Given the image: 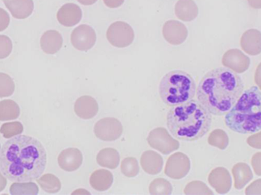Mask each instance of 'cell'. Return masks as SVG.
<instances>
[{
	"mask_svg": "<svg viewBox=\"0 0 261 195\" xmlns=\"http://www.w3.org/2000/svg\"><path fill=\"white\" fill-rule=\"evenodd\" d=\"M121 171L124 176L128 178H134L138 176L140 168L138 161L134 157H127L121 164Z\"/></svg>",
	"mask_w": 261,
	"mask_h": 195,
	"instance_id": "30",
	"label": "cell"
},
{
	"mask_svg": "<svg viewBox=\"0 0 261 195\" xmlns=\"http://www.w3.org/2000/svg\"><path fill=\"white\" fill-rule=\"evenodd\" d=\"M147 142L150 147L164 155H169L179 148V142L173 139L164 127L151 130L147 136Z\"/></svg>",
	"mask_w": 261,
	"mask_h": 195,
	"instance_id": "6",
	"label": "cell"
},
{
	"mask_svg": "<svg viewBox=\"0 0 261 195\" xmlns=\"http://www.w3.org/2000/svg\"><path fill=\"white\" fill-rule=\"evenodd\" d=\"M175 14L182 21H191L198 16L199 9L193 0H179L175 5Z\"/></svg>",
	"mask_w": 261,
	"mask_h": 195,
	"instance_id": "21",
	"label": "cell"
},
{
	"mask_svg": "<svg viewBox=\"0 0 261 195\" xmlns=\"http://www.w3.org/2000/svg\"><path fill=\"white\" fill-rule=\"evenodd\" d=\"M0 150H1V147H0Z\"/></svg>",
	"mask_w": 261,
	"mask_h": 195,
	"instance_id": "44",
	"label": "cell"
},
{
	"mask_svg": "<svg viewBox=\"0 0 261 195\" xmlns=\"http://www.w3.org/2000/svg\"><path fill=\"white\" fill-rule=\"evenodd\" d=\"M47 165V152L40 141L16 136L0 150V172L13 182H27L41 177Z\"/></svg>",
	"mask_w": 261,
	"mask_h": 195,
	"instance_id": "1",
	"label": "cell"
},
{
	"mask_svg": "<svg viewBox=\"0 0 261 195\" xmlns=\"http://www.w3.org/2000/svg\"><path fill=\"white\" fill-rule=\"evenodd\" d=\"M163 35L170 44L179 45L187 39L188 30L184 23L176 20H170L166 21L163 26Z\"/></svg>",
	"mask_w": 261,
	"mask_h": 195,
	"instance_id": "11",
	"label": "cell"
},
{
	"mask_svg": "<svg viewBox=\"0 0 261 195\" xmlns=\"http://www.w3.org/2000/svg\"><path fill=\"white\" fill-rule=\"evenodd\" d=\"M208 183L219 194H226L231 190V179L226 168L219 167L215 168L208 176Z\"/></svg>",
	"mask_w": 261,
	"mask_h": 195,
	"instance_id": "14",
	"label": "cell"
},
{
	"mask_svg": "<svg viewBox=\"0 0 261 195\" xmlns=\"http://www.w3.org/2000/svg\"><path fill=\"white\" fill-rule=\"evenodd\" d=\"M232 174L234 188L238 190L242 189L253 179L251 168L248 164L243 162H239L233 167Z\"/></svg>",
	"mask_w": 261,
	"mask_h": 195,
	"instance_id": "23",
	"label": "cell"
},
{
	"mask_svg": "<svg viewBox=\"0 0 261 195\" xmlns=\"http://www.w3.org/2000/svg\"><path fill=\"white\" fill-rule=\"evenodd\" d=\"M74 111L81 119H93L99 111V105L92 96H82L75 103Z\"/></svg>",
	"mask_w": 261,
	"mask_h": 195,
	"instance_id": "16",
	"label": "cell"
},
{
	"mask_svg": "<svg viewBox=\"0 0 261 195\" xmlns=\"http://www.w3.org/2000/svg\"><path fill=\"white\" fill-rule=\"evenodd\" d=\"M40 44L44 53L55 55L62 47V35L56 30L47 31L41 36Z\"/></svg>",
	"mask_w": 261,
	"mask_h": 195,
	"instance_id": "19",
	"label": "cell"
},
{
	"mask_svg": "<svg viewBox=\"0 0 261 195\" xmlns=\"http://www.w3.org/2000/svg\"><path fill=\"white\" fill-rule=\"evenodd\" d=\"M184 193L186 194H213V191L208 188V186L200 181L190 182L186 186Z\"/></svg>",
	"mask_w": 261,
	"mask_h": 195,
	"instance_id": "33",
	"label": "cell"
},
{
	"mask_svg": "<svg viewBox=\"0 0 261 195\" xmlns=\"http://www.w3.org/2000/svg\"><path fill=\"white\" fill-rule=\"evenodd\" d=\"M246 194H261V179L253 182L245 190Z\"/></svg>",
	"mask_w": 261,
	"mask_h": 195,
	"instance_id": "37",
	"label": "cell"
},
{
	"mask_svg": "<svg viewBox=\"0 0 261 195\" xmlns=\"http://www.w3.org/2000/svg\"><path fill=\"white\" fill-rule=\"evenodd\" d=\"M254 81L257 87L261 90V63L257 66V70H256L255 75H254Z\"/></svg>",
	"mask_w": 261,
	"mask_h": 195,
	"instance_id": "40",
	"label": "cell"
},
{
	"mask_svg": "<svg viewBox=\"0 0 261 195\" xmlns=\"http://www.w3.org/2000/svg\"><path fill=\"white\" fill-rule=\"evenodd\" d=\"M196 93V84L191 75L184 70H174L166 74L159 85L161 101L170 107L191 101Z\"/></svg>",
	"mask_w": 261,
	"mask_h": 195,
	"instance_id": "5",
	"label": "cell"
},
{
	"mask_svg": "<svg viewBox=\"0 0 261 195\" xmlns=\"http://www.w3.org/2000/svg\"><path fill=\"white\" fill-rule=\"evenodd\" d=\"M248 4L253 9H261V0H248Z\"/></svg>",
	"mask_w": 261,
	"mask_h": 195,
	"instance_id": "41",
	"label": "cell"
},
{
	"mask_svg": "<svg viewBox=\"0 0 261 195\" xmlns=\"http://www.w3.org/2000/svg\"><path fill=\"white\" fill-rule=\"evenodd\" d=\"M12 42L6 35H0V59L7 58L12 53Z\"/></svg>",
	"mask_w": 261,
	"mask_h": 195,
	"instance_id": "34",
	"label": "cell"
},
{
	"mask_svg": "<svg viewBox=\"0 0 261 195\" xmlns=\"http://www.w3.org/2000/svg\"><path fill=\"white\" fill-rule=\"evenodd\" d=\"M70 41L75 48L87 52L96 44V32L88 25H81L72 32Z\"/></svg>",
	"mask_w": 261,
	"mask_h": 195,
	"instance_id": "10",
	"label": "cell"
},
{
	"mask_svg": "<svg viewBox=\"0 0 261 195\" xmlns=\"http://www.w3.org/2000/svg\"><path fill=\"white\" fill-rule=\"evenodd\" d=\"M222 64L238 74L244 73L249 68L251 60L239 49H231L225 52Z\"/></svg>",
	"mask_w": 261,
	"mask_h": 195,
	"instance_id": "12",
	"label": "cell"
},
{
	"mask_svg": "<svg viewBox=\"0 0 261 195\" xmlns=\"http://www.w3.org/2000/svg\"><path fill=\"white\" fill-rule=\"evenodd\" d=\"M167 128L176 139L193 142L203 137L212 126L211 113L199 102L191 101L174 106L167 116Z\"/></svg>",
	"mask_w": 261,
	"mask_h": 195,
	"instance_id": "3",
	"label": "cell"
},
{
	"mask_svg": "<svg viewBox=\"0 0 261 195\" xmlns=\"http://www.w3.org/2000/svg\"><path fill=\"white\" fill-rule=\"evenodd\" d=\"M164 160L161 155L152 150L144 152L141 157V165L143 170L149 175L159 174L162 171Z\"/></svg>",
	"mask_w": 261,
	"mask_h": 195,
	"instance_id": "20",
	"label": "cell"
},
{
	"mask_svg": "<svg viewBox=\"0 0 261 195\" xmlns=\"http://www.w3.org/2000/svg\"><path fill=\"white\" fill-rule=\"evenodd\" d=\"M6 185H7V179L1 174L0 172V192L6 188Z\"/></svg>",
	"mask_w": 261,
	"mask_h": 195,
	"instance_id": "42",
	"label": "cell"
},
{
	"mask_svg": "<svg viewBox=\"0 0 261 195\" xmlns=\"http://www.w3.org/2000/svg\"><path fill=\"white\" fill-rule=\"evenodd\" d=\"M113 182V174L108 170H96L90 176V185L96 191H107L109 188H111Z\"/></svg>",
	"mask_w": 261,
	"mask_h": 195,
	"instance_id": "22",
	"label": "cell"
},
{
	"mask_svg": "<svg viewBox=\"0 0 261 195\" xmlns=\"http://www.w3.org/2000/svg\"><path fill=\"white\" fill-rule=\"evenodd\" d=\"M103 2L107 7L116 9V8L120 7L123 4L125 0H103Z\"/></svg>",
	"mask_w": 261,
	"mask_h": 195,
	"instance_id": "39",
	"label": "cell"
},
{
	"mask_svg": "<svg viewBox=\"0 0 261 195\" xmlns=\"http://www.w3.org/2000/svg\"><path fill=\"white\" fill-rule=\"evenodd\" d=\"M22 124L20 122L6 123L3 124L0 128V133L6 139H10L14 136H18L23 133Z\"/></svg>",
	"mask_w": 261,
	"mask_h": 195,
	"instance_id": "32",
	"label": "cell"
},
{
	"mask_svg": "<svg viewBox=\"0 0 261 195\" xmlns=\"http://www.w3.org/2000/svg\"><path fill=\"white\" fill-rule=\"evenodd\" d=\"M9 191L13 195H35L38 194L39 188L32 182H15L11 185Z\"/></svg>",
	"mask_w": 261,
	"mask_h": 195,
	"instance_id": "27",
	"label": "cell"
},
{
	"mask_svg": "<svg viewBox=\"0 0 261 195\" xmlns=\"http://www.w3.org/2000/svg\"><path fill=\"white\" fill-rule=\"evenodd\" d=\"M244 92L242 78L228 67H219L204 75L198 86V101L215 116L226 114Z\"/></svg>",
	"mask_w": 261,
	"mask_h": 195,
	"instance_id": "2",
	"label": "cell"
},
{
	"mask_svg": "<svg viewBox=\"0 0 261 195\" xmlns=\"http://www.w3.org/2000/svg\"><path fill=\"white\" fill-rule=\"evenodd\" d=\"M208 142L212 147L224 150L228 147L229 139L224 130L217 129L210 133L208 138Z\"/></svg>",
	"mask_w": 261,
	"mask_h": 195,
	"instance_id": "28",
	"label": "cell"
},
{
	"mask_svg": "<svg viewBox=\"0 0 261 195\" xmlns=\"http://www.w3.org/2000/svg\"><path fill=\"white\" fill-rule=\"evenodd\" d=\"M38 185L48 194H55L61 190V183L57 176L52 174H45L37 179Z\"/></svg>",
	"mask_w": 261,
	"mask_h": 195,
	"instance_id": "26",
	"label": "cell"
},
{
	"mask_svg": "<svg viewBox=\"0 0 261 195\" xmlns=\"http://www.w3.org/2000/svg\"><path fill=\"white\" fill-rule=\"evenodd\" d=\"M149 191L153 195H170L173 191V187L166 179H156L150 183Z\"/></svg>",
	"mask_w": 261,
	"mask_h": 195,
	"instance_id": "29",
	"label": "cell"
},
{
	"mask_svg": "<svg viewBox=\"0 0 261 195\" xmlns=\"http://www.w3.org/2000/svg\"><path fill=\"white\" fill-rule=\"evenodd\" d=\"M10 23V17L5 9L0 8V32H3L7 29Z\"/></svg>",
	"mask_w": 261,
	"mask_h": 195,
	"instance_id": "35",
	"label": "cell"
},
{
	"mask_svg": "<svg viewBox=\"0 0 261 195\" xmlns=\"http://www.w3.org/2000/svg\"><path fill=\"white\" fill-rule=\"evenodd\" d=\"M247 142L252 148L261 150V132L248 137Z\"/></svg>",
	"mask_w": 261,
	"mask_h": 195,
	"instance_id": "36",
	"label": "cell"
},
{
	"mask_svg": "<svg viewBox=\"0 0 261 195\" xmlns=\"http://www.w3.org/2000/svg\"><path fill=\"white\" fill-rule=\"evenodd\" d=\"M108 41L116 47H126L133 42L135 32L130 25L125 21H115L107 32Z\"/></svg>",
	"mask_w": 261,
	"mask_h": 195,
	"instance_id": "7",
	"label": "cell"
},
{
	"mask_svg": "<svg viewBox=\"0 0 261 195\" xmlns=\"http://www.w3.org/2000/svg\"><path fill=\"white\" fill-rule=\"evenodd\" d=\"M20 115L19 106L12 100L0 101V121L12 120Z\"/></svg>",
	"mask_w": 261,
	"mask_h": 195,
	"instance_id": "25",
	"label": "cell"
},
{
	"mask_svg": "<svg viewBox=\"0 0 261 195\" xmlns=\"http://www.w3.org/2000/svg\"><path fill=\"white\" fill-rule=\"evenodd\" d=\"M241 46L244 52L250 55L261 53V32L255 29H249L242 35Z\"/></svg>",
	"mask_w": 261,
	"mask_h": 195,
	"instance_id": "17",
	"label": "cell"
},
{
	"mask_svg": "<svg viewBox=\"0 0 261 195\" xmlns=\"http://www.w3.org/2000/svg\"><path fill=\"white\" fill-rule=\"evenodd\" d=\"M3 3L17 19H25L34 10L33 0H3Z\"/></svg>",
	"mask_w": 261,
	"mask_h": 195,
	"instance_id": "18",
	"label": "cell"
},
{
	"mask_svg": "<svg viewBox=\"0 0 261 195\" xmlns=\"http://www.w3.org/2000/svg\"><path fill=\"white\" fill-rule=\"evenodd\" d=\"M81 4L84 5V6H91V5L96 3L98 0H77Z\"/></svg>",
	"mask_w": 261,
	"mask_h": 195,
	"instance_id": "43",
	"label": "cell"
},
{
	"mask_svg": "<svg viewBox=\"0 0 261 195\" xmlns=\"http://www.w3.org/2000/svg\"><path fill=\"white\" fill-rule=\"evenodd\" d=\"M251 165L255 172L256 175L261 176V153L254 155L251 159Z\"/></svg>",
	"mask_w": 261,
	"mask_h": 195,
	"instance_id": "38",
	"label": "cell"
},
{
	"mask_svg": "<svg viewBox=\"0 0 261 195\" xmlns=\"http://www.w3.org/2000/svg\"><path fill=\"white\" fill-rule=\"evenodd\" d=\"M190 170V161L188 156L182 153H176L169 157L166 164V176L170 179H184L188 175Z\"/></svg>",
	"mask_w": 261,
	"mask_h": 195,
	"instance_id": "9",
	"label": "cell"
},
{
	"mask_svg": "<svg viewBox=\"0 0 261 195\" xmlns=\"http://www.w3.org/2000/svg\"><path fill=\"white\" fill-rule=\"evenodd\" d=\"M96 137L106 142L117 140L123 133V127L116 118L107 117L96 123L94 127Z\"/></svg>",
	"mask_w": 261,
	"mask_h": 195,
	"instance_id": "8",
	"label": "cell"
},
{
	"mask_svg": "<svg viewBox=\"0 0 261 195\" xmlns=\"http://www.w3.org/2000/svg\"><path fill=\"white\" fill-rule=\"evenodd\" d=\"M225 125L240 134H251L261 130V91L252 86L242 93L226 113Z\"/></svg>",
	"mask_w": 261,
	"mask_h": 195,
	"instance_id": "4",
	"label": "cell"
},
{
	"mask_svg": "<svg viewBox=\"0 0 261 195\" xmlns=\"http://www.w3.org/2000/svg\"><path fill=\"white\" fill-rule=\"evenodd\" d=\"M58 160L61 169L66 172H74L82 165V153L78 149H67L61 152Z\"/></svg>",
	"mask_w": 261,
	"mask_h": 195,
	"instance_id": "15",
	"label": "cell"
},
{
	"mask_svg": "<svg viewBox=\"0 0 261 195\" xmlns=\"http://www.w3.org/2000/svg\"><path fill=\"white\" fill-rule=\"evenodd\" d=\"M15 85L9 75L0 72V98L12 96L15 91Z\"/></svg>",
	"mask_w": 261,
	"mask_h": 195,
	"instance_id": "31",
	"label": "cell"
},
{
	"mask_svg": "<svg viewBox=\"0 0 261 195\" xmlns=\"http://www.w3.org/2000/svg\"><path fill=\"white\" fill-rule=\"evenodd\" d=\"M96 161L100 166L110 169H116L120 162V155L115 149H103L98 153Z\"/></svg>",
	"mask_w": 261,
	"mask_h": 195,
	"instance_id": "24",
	"label": "cell"
},
{
	"mask_svg": "<svg viewBox=\"0 0 261 195\" xmlns=\"http://www.w3.org/2000/svg\"><path fill=\"white\" fill-rule=\"evenodd\" d=\"M82 10L74 3H66L61 6L57 13L60 24L65 27H73L82 19Z\"/></svg>",
	"mask_w": 261,
	"mask_h": 195,
	"instance_id": "13",
	"label": "cell"
}]
</instances>
